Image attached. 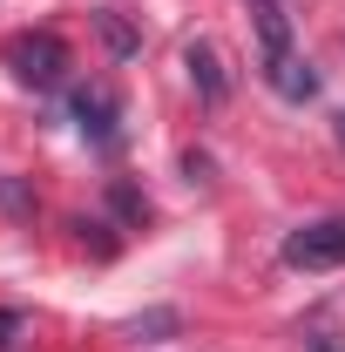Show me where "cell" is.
I'll use <instances>...</instances> for the list:
<instances>
[{
    "instance_id": "obj_7",
    "label": "cell",
    "mask_w": 345,
    "mask_h": 352,
    "mask_svg": "<svg viewBox=\"0 0 345 352\" xmlns=\"http://www.w3.org/2000/svg\"><path fill=\"white\" fill-rule=\"evenodd\" d=\"M251 21H258V47H264V54L291 47V14H285L278 0H258V7H251Z\"/></svg>"
},
{
    "instance_id": "obj_3",
    "label": "cell",
    "mask_w": 345,
    "mask_h": 352,
    "mask_svg": "<svg viewBox=\"0 0 345 352\" xmlns=\"http://www.w3.org/2000/svg\"><path fill=\"white\" fill-rule=\"evenodd\" d=\"M75 129H82L88 149H122V95L109 82L75 88Z\"/></svg>"
},
{
    "instance_id": "obj_8",
    "label": "cell",
    "mask_w": 345,
    "mask_h": 352,
    "mask_svg": "<svg viewBox=\"0 0 345 352\" xmlns=\"http://www.w3.org/2000/svg\"><path fill=\"white\" fill-rule=\"evenodd\" d=\"M21 325H27V318H21V311H0V352L14 346V332H21Z\"/></svg>"
},
{
    "instance_id": "obj_5",
    "label": "cell",
    "mask_w": 345,
    "mask_h": 352,
    "mask_svg": "<svg viewBox=\"0 0 345 352\" xmlns=\"http://www.w3.org/2000/svg\"><path fill=\"white\" fill-rule=\"evenodd\" d=\"M183 68H190V88H197V95H203V102H223V95H230V75H223V54H216L210 41H190L183 47Z\"/></svg>"
},
{
    "instance_id": "obj_1",
    "label": "cell",
    "mask_w": 345,
    "mask_h": 352,
    "mask_svg": "<svg viewBox=\"0 0 345 352\" xmlns=\"http://www.w3.org/2000/svg\"><path fill=\"white\" fill-rule=\"evenodd\" d=\"M0 61H7L14 82L34 88V95H41V88H61V82H68V68H75V61H68V41H61L54 28H21V34H7Z\"/></svg>"
},
{
    "instance_id": "obj_11",
    "label": "cell",
    "mask_w": 345,
    "mask_h": 352,
    "mask_svg": "<svg viewBox=\"0 0 345 352\" xmlns=\"http://www.w3.org/2000/svg\"><path fill=\"white\" fill-rule=\"evenodd\" d=\"M339 142H345V116H339Z\"/></svg>"
},
{
    "instance_id": "obj_2",
    "label": "cell",
    "mask_w": 345,
    "mask_h": 352,
    "mask_svg": "<svg viewBox=\"0 0 345 352\" xmlns=\"http://www.w3.org/2000/svg\"><path fill=\"white\" fill-rule=\"evenodd\" d=\"M278 258L291 264V271H339V264H345V217L298 223V230L285 237V251H278Z\"/></svg>"
},
{
    "instance_id": "obj_9",
    "label": "cell",
    "mask_w": 345,
    "mask_h": 352,
    "mask_svg": "<svg viewBox=\"0 0 345 352\" xmlns=\"http://www.w3.org/2000/svg\"><path fill=\"white\" fill-rule=\"evenodd\" d=\"M0 204H7V210H27V197H21V190H14L7 176H0Z\"/></svg>"
},
{
    "instance_id": "obj_10",
    "label": "cell",
    "mask_w": 345,
    "mask_h": 352,
    "mask_svg": "<svg viewBox=\"0 0 345 352\" xmlns=\"http://www.w3.org/2000/svg\"><path fill=\"white\" fill-rule=\"evenodd\" d=\"M311 352H345V346H332V339H318V346H311Z\"/></svg>"
},
{
    "instance_id": "obj_4",
    "label": "cell",
    "mask_w": 345,
    "mask_h": 352,
    "mask_svg": "<svg viewBox=\"0 0 345 352\" xmlns=\"http://www.w3.org/2000/svg\"><path fill=\"white\" fill-rule=\"evenodd\" d=\"M264 82L278 88L285 102H311V95H318V75L304 68L298 47H278V54H264Z\"/></svg>"
},
{
    "instance_id": "obj_6",
    "label": "cell",
    "mask_w": 345,
    "mask_h": 352,
    "mask_svg": "<svg viewBox=\"0 0 345 352\" xmlns=\"http://www.w3.org/2000/svg\"><path fill=\"white\" fill-rule=\"evenodd\" d=\"M95 34L109 41V54H115V61H129L135 47H142V34L129 28V14H122V7H102V14H95Z\"/></svg>"
}]
</instances>
